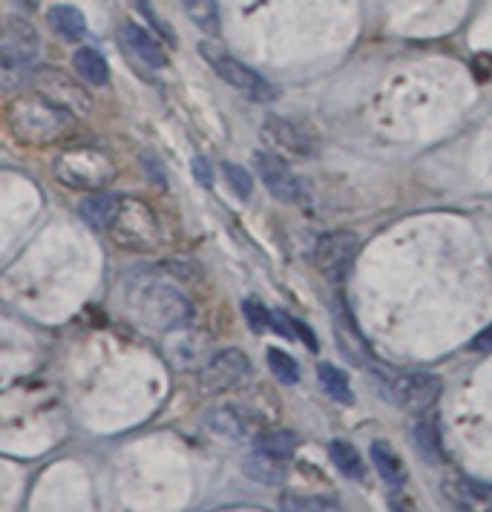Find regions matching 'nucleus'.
<instances>
[{"label":"nucleus","instance_id":"f8f14e48","mask_svg":"<svg viewBox=\"0 0 492 512\" xmlns=\"http://www.w3.org/2000/svg\"><path fill=\"white\" fill-rule=\"evenodd\" d=\"M441 495L455 510H492V487L478 481H444Z\"/></svg>","mask_w":492,"mask_h":512},{"label":"nucleus","instance_id":"1a4fd4ad","mask_svg":"<svg viewBox=\"0 0 492 512\" xmlns=\"http://www.w3.org/2000/svg\"><path fill=\"white\" fill-rule=\"evenodd\" d=\"M29 84H32L41 95L52 98L55 104L67 107L72 116H75V113H90V110H93V98H90V93H87L84 87H78L70 75H64V72L41 67V70L32 72V81H29Z\"/></svg>","mask_w":492,"mask_h":512},{"label":"nucleus","instance_id":"9b49d317","mask_svg":"<svg viewBox=\"0 0 492 512\" xmlns=\"http://www.w3.org/2000/svg\"><path fill=\"white\" fill-rule=\"evenodd\" d=\"M254 164H257L259 179L265 182L268 193L274 199H280L285 205H294L303 199V182L297 179V173L285 164V159H280L277 153H268V150H259L254 156Z\"/></svg>","mask_w":492,"mask_h":512},{"label":"nucleus","instance_id":"f03ea898","mask_svg":"<svg viewBox=\"0 0 492 512\" xmlns=\"http://www.w3.org/2000/svg\"><path fill=\"white\" fill-rule=\"evenodd\" d=\"M6 124L12 136L29 144V147H52L58 141L72 136L75 130V116L67 107L55 104L52 98L41 95L38 90L18 95L9 110H6Z\"/></svg>","mask_w":492,"mask_h":512},{"label":"nucleus","instance_id":"c9c22d12","mask_svg":"<svg viewBox=\"0 0 492 512\" xmlns=\"http://www.w3.org/2000/svg\"><path fill=\"white\" fill-rule=\"evenodd\" d=\"M0 35H3V26H0Z\"/></svg>","mask_w":492,"mask_h":512},{"label":"nucleus","instance_id":"f257e3e1","mask_svg":"<svg viewBox=\"0 0 492 512\" xmlns=\"http://www.w3.org/2000/svg\"><path fill=\"white\" fill-rule=\"evenodd\" d=\"M124 305L141 326L153 331H179L193 320L190 297L164 277L162 268H133V274L124 280Z\"/></svg>","mask_w":492,"mask_h":512},{"label":"nucleus","instance_id":"a878e982","mask_svg":"<svg viewBox=\"0 0 492 512\" xmlns=\"http://www.w3.org/2000/svg\"><path fill=\"white\" fill-rule=\"evenodd\" d=\"M254 449H259V452H268V455L282 458V461H288V458L294 455V449H297V438H294L288 429L265 432V435H259L257 441H254Z\"/></svg>","mask_w":492,"mask_h":512},{"label":"nucleus","instance_id":"cd10ccee","mask_svg":"<svg viewBox=\"0 0 492 512\" xmlns=\"http://www.w3.org/2000/svg\"><path fill=\"white\" fill-rule=\"evenodd\" d=\"M337 498L331 495H285L282 498V510H300V512H323L337 510Z\"/></svg>","mask_w":492,"mask_h":512},{"label":"nucleus","instance_id":"0eeeda50","mask_svg":"<svg viewBox=\"0 0 492 512\" xmlns=\"http://www.w3.org/2000/svg\"><path fill=\"white\" fill-rule=\"evenodd\" d=\"M360 251V239L349 231L323 233L314 245V265L328 280H343L352 271Z\"/></svg>","mask_w":492,"mask_h":512},{"label":"nucleus","instance_id":"4be33fe9","mask_svg":"<svg viewBox=\"0 0 492 512\" xmlns=\"http://www.w3.org/2000/svg\"><path fill=\"white\" fill-rule=\"evenodd\" d=\"M116 199L118 196H113V193H101V190L90 193V196L81 202V216H84V222L93 225L95 231H104V225H107V219H110V213H113Z\"/></svg>","mask_w":492,"mask_h":512},{"label":"nucleus","instance_id":"2eb2a0df","mask_svg":"<svg viewBox=\"0 0 492 512\" xmlns=\"http://www.w3.org/2000/svg\"><path fill=\"white\" fill-rule=\"evenodd\" d=\"M205 423L216 438L225 441H245L251 435V420L239 406H216L208 412Z\"/></svg>","mask_w":492,"mask_h":512},{"label":"nucleus","instance_id":"7ed1b4c3","mask_svg":"<svg viewBox=\"0 0 492 512\" xmlns=\"http://www.w3.org/2000/svg\"><path fill=\"white\" fill-rule=\"evenodd\" d=\"M104 233L124 251H159L164 242L162 219L147 202L133 196H118Z\"/></svg>","mask_w":492,"mask_h":512},{"label":"nucleus","instance_id":"9d476101","mask_svg":"<svg viewBox=\"0 0 492 512\" xmlns=\"http://www.w3.org/2000/svg\"><path fill=\"white\" fill-rule=\"evenodd\" d=\"M262 136L265 141L285 156H314L317 153V136L294 118L268 116L262 124Z\"/></svg>","mask_w":492,"mask_h":512},{"label":"nucleus","instance_id":"72a5a7b5","mask_svg":"<svg viewBox=\"0 0 492 512\" xmlns=\"http://www.w3.org/2000/svg\"><path fill=\"white\" fill-rule=\"evenodd\" d=\"M193 173H196V179H199V185H205V187H211V167L205 164V159H196L193 162Z\"/></svg>","mask_w":492,"mask_h":512},{"label":"nucleus","instance_id":"6e6552de","mask_svg":"<svg viewBox=\"0 0 492 512\" xmlns=\"http://www.w3.org/2000/svg\"><path fill=\"white\" fill-rule=\"evenodd\" d=\"M392 397L406 412H429L444 392V380L432 372H406L392 380Z\"/></svg>","mask_w":492,"mask_h":512},{"label":"nucleus","instance_id":"5701e85b","mask_svg":"<svg viewBox=\"0 0 492 512\" xmlns=\"http://www.w3.org/2000/svg\"><path fill=\"white\" fill-rule=\"evenodd\" d=\"M317 377H320V386L328 397H334L337 403H352V386H349V377L343 369L331 366V363H320L317 369Z\"/></svg>","mask_w":492,"mask_h":512},{"label":"nucleus","instance_id":"393cba45","mask_svg":"<svg viewBox=\"0 0 492 512\" xmlns=\"http://www.w3.org/2000/svg\"><path fill=\"white\" fill-rule=\"evenodd\" d=\"M6 41H9V44H15L21 52H26L32 61H35V58H38V52H41V38H38V32L32 29L29 21H21V18L9 21V26H6Z\"/></svg>","mask_w":492,"mask_h":512},{"label":"nucleus","instance_id":"f704fd0d","mask_svg":"<svg viewBox=\"0 0 492 512\" xmlns=\"http://www.w3.org/2000/svg\"><path fill=\"white\" fill-rule=\"evenodd\" d=\"M18 3L24 6L26 12H32V9H38V6H41V0H18Z\"/></svg>","mask_w":492,"mask_h":512},{"label":"nucleus","instance_id":"20e7f679","mask_svg":"<svg viewBox=\"0 0 492 512\" xmlns=\"http://www.w3.org/2000/svg\"><path fill=\"white\" fill-rule=\"evenodd\" d=\"M52 173L55 179L70 190H81V193H95L104 190L116 179V164L95 147H67L64 153L55 156L52 162Z\"/></svg>","mask_w":492,"mask_h":512},{"label":"nucleus","instance_id":"7c9ffc66","mask_svg":"<svg viewBox=\"0 0 492 512\" xmlns=\"http://www.w3.org/2000/svg\"><path fill=\"white\" fill-rule=\"evenodd\" d=\"M133 6L139 9V12H141V15H144V18H147V24L156 26L159 32H164V35L170 38V29H167V26H164L162 21L156 18V12H153V6H150V0H133Z\"/></svg>","mask_w":492,"mask_h":512},{"label":"nucleus","instance_id":"6ab92c4d","mask_svg":"<svg viewBox=\"0 0 492 512\" xmlns=\"http://www.w3.org/2000/svg\"><path fill=\"white\" fill-rule=\"evenodd\" d=\"M49 26L64 38V41H78L87 32V21L81 15V9H75L70 3H58L49 9Z\"/></svg>","mask_w":492,"mask_h":512},{"label":"nucleus","instance_id":"dca6fc26","mask_svg":"<svg viewBox=\"0 0 492 512\" xmlns=\"http://www.w3.org/2000/svg\"><path fill=\"white\" fill-rule=\"evenodd\" d=\"M242 472H245L251 481L262 484V487H280L282 481L288 478L285 461L268 455V452H259V449H254V452L242 461Z\"/></svg>","mask_w":492,"mask_h":512},{"label":"nucleus","instance_id":"c85d7f7f","mask_svg":"<svg viewBox=\"0 0 492 512\" xmlns=\"http://www.w3.org/2000/svg\"><path fill=\"white\" fill-rule=\"evenodd\" d=\"M222 170H225V176H228V185L236 190V196H239V199H251V193H254V179H251V173L234 162H225L222 164Z\"/></svg>","mask_w":492,"mask_h":512},{"label":"nucleus","instance_id":"ddd939ff","mask_svg":"<svg viewBox=\"0 0 492 512\" xmlns=\"http://www.w3.org/2000/svg\"><path fill=\"white\" fill-rule=\"evenodd\" d=\"M35 61L9 41L0 44V90H21L32 81Z\"/></svg>","mask_w":492,"mask_h":512},{"label":"nucleus","instance_id":"c756f323","mask_svg":"<svg viewBox=\"0 0 492 512\" xmlns=\"http://www.w3.org/2000/svg\"><path fill=\"white\" fill-rule=\"evenodd\" d=\"M242 311H245L248 326L254 328V331H265V328H271V311H268L262 303H257V300H245V303H242Z\"/></svg>","mask_w":492,"mask_h":512},{"label":"nucleus","instance_id":"2f4dec72","mask_svg":"<svg viewBox=\"0 0 492 512\" xmlns=\"http://www.w3.org/2000/svg\"><path fill=\"white\" fill-rule=\"evenodd\" d=\"M291 328H294V337H300L308 349L317 351V337H314V331H311V328L305 326V323H300V320H294V317H291Z\"/></svg>","mask_w":492,"mask_h":512},{"label":"nucleus","instance_id":"4468645a","mask_svg":"<svg viewBox=\"0 0 492 512\" xmlns=\"http://www.w3.org/2000/svg\"><path fill=\"white\" fill-rule=\"evenodd\" d=\"M121 35H124V47L136 55V61L147 64V67H153V70H162V67H167V55L162 52V44H159V41H156L144 26L124 24Z\"/></svg>","mask_w":492,"mask_h":512},{"label":"nucleus","instance_id":"aec40b11","mask_svg":"<svg viewBox=\"0 0 492 512\" xmlns=\"http://www.w3.org/2000/svg\"><path fill=\"white\" fill-rule=\"evenodd\" d=\"M72 64H75L78 75H81L87 84H93V87H101V84L110 81V67H107V61H104V55H101L98 49H78L75 58H72Z\"/></svg>","mask_w":492,"mask_h":512},{"label":"nucleus","instance_id":"b1692460","mask_svg":"<svg viewBox=\"0 0 492 512\" xmlns=\"http://www.w3.org/2000/svg\"><path fill=\"white\" fill-rule=\"evenodd\" d=\"M185 12L193 24L199 26L205 35L219 32V3L216 0H182Z\"/></svg>","mask_w":492,"mask_h":512},{"label":"nucleus","instance_id":"a211bd4d","mask_svg":"<svg viewBox=\"0 0 492 512\" xmlns=\"http://www.w3.org/2000/svg\"><path fill=\"white\" fill-rule=\"evenodd\" d=\"M372 461H375L377 475L389 489H400L406 484V466L398 458V452L386 441L372 443Z\"/></svg>","mask_w":492,"mask_h":512},{"label":"nucleus","instance_id":"39448f33","mask_svg":"<svg viewBox=\"0 0 492 512\" xmlns=\"http://www.w3.org/2000/svg\"><path fill=\"white\" fill-rule=\"evenodd\" d=\"M199 55L211 64V70L228 84V87H234L236 93H242L245 98H251V101H259V104H271V101H277V87L271 84V81H265L257 70H251V67H245L239 58L234 55H228L225 49H219L211 41H202L199 44Z\"/></svg>","mask_w":492,"mask_h":512},{"label":"nucleus","instance_id":"bb28decb","mask_svg":"<svg viewBox=\"0 0 492 512\" xmlns=\"http://www.w3.org/2000/svg\"><path fill=\"white\" fill-rule=\"evenodd\" d=\"M268 366H271L274 377L280 383H285V386H297L300 383V366H297V360L291 354H285L280 349H268Z\"/></svg>","mask_w":492,"mask_h":512},{"label":"nucleus","instance_id":"f3484780","mask_svg":"<svg viewBox=\"0 0 492 512\" xmlns=\"http://www.w3.org/2000/svg\"><path fill=\"white\" fill-rule=\"evenodd\" d=\"M412 438H415V446H418L423 458H429V461L444 458V435H441V423H438L435 415L421 412V418L412 429Z\"/></svg>","mask_w":492,"mask_h":512},{"label":"nucleus","instance_id":"473e14b6","mask_svg":"<svg viewBox=\"0 0 492 512\" xmlns=\"http://www.w3.org/2000/svg\"><path fill=\"white\" fill-rule=\"evenodd\" d=\"M469 349L472 351H492V326L484 328L472 343H469Z\"/></svg>","mask_w":492,"mask_h":512},{"label":"nucleus","instance_id":"423d86ee","mask_svg":"<svg viewBox=\"0 0 492 512\" xmlns=\"http://www.w3.org/2000/svg\"><path fill=\"white\" fill-rule=\"evenodd\" d=\"M251 377V360L239 349H219L205 360L199 383L205 392H231Z\"/></svg>","mask_w":492,"mask_h":512},{"label":"nucleus","instance_id":"412c9836","mask_svg":"<svg viewBox=\"0 0 492 512\" xmlns=\"http://www.w3.org/2000/svg\"><path fill=\"white\" fill-rule=\"evenodd\" d=\"M328 455H331L334 466H337V469H340L346 478H352V481H363V478H366V466H363V458L357 455V449H354L352 443L331 441L328 443Z\"/></svg>","mask_w":492,"mask_h":512}]
</instances>
